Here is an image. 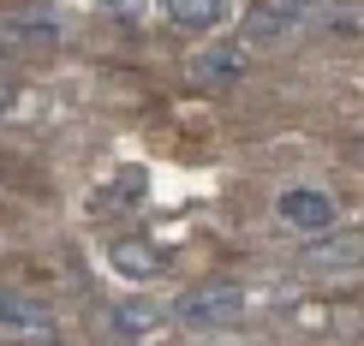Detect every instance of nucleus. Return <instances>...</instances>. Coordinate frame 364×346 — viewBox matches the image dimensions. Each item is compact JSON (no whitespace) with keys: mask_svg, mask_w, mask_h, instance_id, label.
<instances>
[{"mask_svg":"<svg viewBox=\"0 0 364 346\" xmlns=\"http://www.w3.org/2000/svg\"><path fill=\"white\" fill-rule=\"evenodd\" d=\"M108 323L119 328V335H156V328H161V310H156V305H114Z\"/></svg>","mask_w":364,"mask_h":346,"instance_id":"obj_10","label":"nucleus"},{"mask_svg":"<svg viewBox=\"0 0 364 346\" xmlns=\"http://www.w3.org/2000/svg\"><path fill=\"white\" fill-rule=\"evenodd\" d=\"M12 108H18V84H12V78H0V119H6Z\"/></svg>","mask_w":364,"mask_h":346,"instance_id":"obj_13","label":"nucleus"},{"mask_svg":"<svg viewBox=\"0 0 364 346\" xmlns=\"http://www.w3.org/2000/svg\"><path fill=\"white\" fill-rule=\"evenodd\" d=\"M353 161H358V168H364V131H358V138H353Z\"/></svg>","mask_w":364,"mask_h":346,"instance_id":"obj_14","label":"nucleus"},{"mask_svg":"<svg viewBox=\"0 0 364 346\" xmlns=\"http://www.w3.org/2000/svg\"><path fill=\"white\" fill-rule=\"evenodd\" d=\"M316 30H323L328 42H353V36H364V0H341L335 12H323V18H316Z\"/></svg>","mask_w":364,"mask_h":346,"instance_id":"obj_9","label":"nucleus"},{"mask_svg":"<svg viewBox=\"0 0 364 346\" xmlns=\"http://www.w3.org/2000/svg\"><path fill=\"white\" fill-rule=\"evenodd\" d=\"M239 317H245V287L239 281H203V287H191L173 305V323L191 328V335H221Z\"/></svg>","mask_w":364,"mask_h":346,"instance_id":"obj_1","label":"nucleus"},{"mask_svg":"<svg viewBox=\"0 0 364 346\" xmlns=\"http://www.w3.org/2000/svg\"><path fill=\"white\" fill-rule=\"evenodd\" d=\"M251 78V48L245 42H203V54L191 60L197 90H239Z\"/></svg>","mask_w":364,"mask_h":346,"instance_id":"obj_2","label":"nucleus"},{"mask_svg":"<svg viewBox=\"0 0 364 346\" xmlns=\"http://www.w3.org/2000/svg\"><path fill=\"white\" fill-rule=\"evenodd\" d=\"M108 269L119 281H156L161 269H168V251H161L156 239H114L108 245Z\"/></svg>","mask_w":364,"mask_h":346,"instance_id":"obj_6","label":"nucleus"},{"mask_svg":"<svg viewBox=\"0 0 364 346\" xmlns=\"http://www.w3.org/2000/svg\"><path fill=\"white\" fill-rule=\"evenodd\" d=\"M168 6V18L179 30H191V36H209L221 18H227V0H161Z\"/></svg>","mask_w":364,"mask_h":346,"instance_id":"obj_8","label":"nucleus"},{"mask_svg":"<svg viewBox=\"0 0 364 346\" xmlns=\"http://www.w3.org/2000/svg\"><path fill=\"white\" fill-rule=\"evenodd\" d=\"M138 198H144V173H138V168H126V173L114 179V191H108L102 203H108V209H132Z\"/></svg>","mask_w":364,"mask_h":346,"instance_id":"obj_12","label":"nucleus"},{"mask_svg":"<svg viewBox=\"0 0 364 346\" xmlns=\"http://www.w3.org/2000/svg\"><path fill=\"white\" fill-rule=\"evenodd\" d=\"M0 30H6V36H24V42H54L60 36V24L48 18V12H18V18H6Z\"/></svg>","mask_w":364,"mask_h":346,"instance_id":"obj_11","label":"nucleus"},{"mask_svg":"<svg viewBox=\"0 0 364 346\" xmlns=\"http://www.w3.org/2000/svg\"><path fill=\"white\" fill-rule=\"evenodd\" d=\"M299 24H305V0H257L245 12L239 42H281V36H293Z\"/></svg>","mask_w":364,"mask_h":346,"instance_id":"obj_5","label":"nucleus"},{"mask_svg":"<svg viewBox=\"0 0 364 346\" xmlns=\"http://www.w3.org/2000/svg\"><path fill=\"white\" fill-rule=\"evenodd\" d=\"M275 215H281L293 233L311 239V233H328V227H335L341 209H335V198H328V191H316V185H287L281 198H275Z\"/></svg>","mask_w":364,"mask_h":346,"instance_id":"obj_3","label":"nucleus"},{"mask_svg":"<svg viewBox=\"0 0 364 346\" xmlns=\"http://www.w3.org/2000/svg\"><path fill=\"white\" fill-rule=\"evenodd\" d=\"M0 335H24V340L48 335V310H42L36 298H24V293H6V287H0Z\"/></svg>","mask_w":364,"mask_h":346,"instance_id":"obj_7","label":"nucleus"},{"mask_svg":"<svg viewBox=\"0 0 364 346\" xmlns=\"http://www.w3.org/2000/svg\"><path fill=\"white\" fill-rule=\"evenodd\" d=\"M299 263L311 269V275H346V269H358L364 263V239L358 233H311L305 239V251H299Z\"/></svg>","mask_w":364,"mask_h":346,"instance_id":"obj_4","label":"nucleus"}]
</instances>
